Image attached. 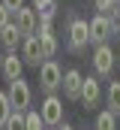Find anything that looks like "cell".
Instances as JSON below:
<instances>
[{"label": "cell", "mask_w": 120, "mask_h": 130, "mask_svg": "<svg viewBox=\"0 0 120 130\" xmlns=\"http://www.w3.org/2000/svg\"><path fill=\"white\" fill-rule=\"evenodd\" d=\"M42 118H39V112H24V130H42Z\"/></svg>", "instance_id": "cell-17"}, {"label": "cell", "mask_w": 120, "mask_h": 130, "mask_svg": "<svg viewBox=\"0 0 120 130\" xmlns=\"http://www.w3.org/2000/svg\"><path fill=\"white\" fill-rule=\"evenodd\" d=\"M9 115H12V106H9V100H6V91H0V127L6 124Z\"/></svg>", "instance_id": "cell-18"}, {"label": "cell", "mask_w": 120, "mask_h": 130, "mask_svg": "<svg viewBox=\"0 0 120 130\" xmlns=\"http://www.w3.org/2000/svg\"><path fill=\"white\" fill-rule=\"evenodd\" d=\"M60 130H72V127H69V124H60Z\"/></svg>", "instance_id": "cell-23"}, {"label": "cell", "mask_w": 120, "mask_h": 130, "mask_svg": "<svg viewBox=\"0 0 120 130\" xmlns=\"http://www.w3.org/2000/svg\"><path fill=\"white\" fill-rule=\"evenodd\" d=\"M0 64H3V55H0Z\"/></svg>", "instance_id": "cell-24"}, {"label": "cell", "mask_w": 120, "mask_h": 130, "mask_svg": "<svg viewBox=\"0 0 120 130\" xmlns=\"http://www.w3.org/2000/svg\"><path fill=\"white\" fill-rule=\"evenodd\" d=\"M60 79H63V70H60L57 61H42L39 64V85L45 94H54L60 88Z\"/></svg>", "instance_id": "cell-1"}, {"label": "cell", "mask_w": 120, "mask_h": 130, "mask_svg": "<svg viewBox=\"0 0 120 130\" xmlns=\"http://www.w3.org/2000/svg\"><path fill=\"white\" fill-rule=\"evenodd\" d=\"M87 42H90L87 21H84V18H75V21L69 24V52H84Z\"/></svg>", "instance_id": "cell-6"}, {"label": "cell", "mask_w": 120, "mask_h": 130, "mask_svg": "<svg viewBox=\"0 0 120 130\" xmlns=\"http://www.w3.org/2000/svg\"><path fill=\"white\" fill-rule=\"evenodd\" d=\"M81 82H84V76H81L78 70H66L63 79H60L63 97H66V100H78V94H81Z\"/></svg>", "instance_id": "cell-8"}, {"label": "cell", "mask_w": 120, "mask_h": 130, "mask_svg": "<svg viewBox=\"0 0 120 130\" xmlns=\"http://www.w3.org/2000/svg\"><path fill=\"white\" fill-rule=\"evenodd\" d=\"M0 73L6 76V82H15V79H21V73H24V61H21L15 52H12V55H6V58H3Z\"/></svg>", "instance_id": "cell-11"}, {"label": "cell", "mask_w": 120, "mask_h": 130, "mask_svg": "<svg viewBox=\"0 0 120 130\" xmlns=\"http://www.w3.org/2000/svg\"><path fill=\"white\" fill-rule=\"evenodd\" d=\"M9 21H12V12H9L6 6H0V30H3V27H6Z\"/></svg>", "instance_id": "cell-21"}, {"label": "cell", "mask_w": 120, "mask_h": 130, "mask_svg": "<svg viewBox=\"0 0 120 130\" xmlns=\"http://www.w3.org/2000/svg\"><path fill=\"white\" fill-rule=\"evenodd\" d=\"M21 36H33L36 33V9H30V6H21L18 12H15V21H12Z\"/></svg>", "instance_id": "cell-7"}, {"label": "cell", "mask_w": 120, "mask_h": 130, "mask_svg": "<svg viewBox=\"0 0 120 130\" xmlns=\"http://www.w3.org/2000/svg\"><path fill=\"white\" fill-rule=\"evenodd\" d=\"M6 100H9L12 112H27V106H30V85L24 82V79H15V82H9Z\"/></svg>", "instance_id": "cell-2"}, {"label": "cell", "mask_w": 120, "mask_h": 130, "mask_svg": "<svg viewBox=\"0 0 120 130\" xmlns=\"http://www.w3.org/2000/svg\"><path fill=\"white\" fill-rule=\"evenodd\" d=\"M3 130H24V112H12V115L6 118Z\"/></svg>", "instance_id": "cell-16"}, {"label": "cell", "mask_w": 120, "mask_h": 130, "mask_svg": "<svg viewBox=\"0 0 120 130\" xmlns=\"http://www.w3.org/2000/svg\"><path fill=\"white\" fill-rule=\"evenodd\" d=\"M114 124H117V121H114V115H111L108 109L96 115V130H114Z\"/></svg>", "instance_id": "cell-15"}, {"label": "cell", "mask_w": 120, "mask_h": 130, "mask_svg": "<svg viewBox=\"0 0 120 130\" xmlns=\"http://www.w3.org/2000/svg\"><path fill=\"white\" fill-rule=\"evenodd\" d=\"M39 118L48 127H60L63 124V100L54 97V94H48V97L42 100V106H39Z\"/></svg>", "instance_id": "cell-3"}, {"label": "cell", "mask_w": 120, "mask_h": 130, "mask_svg": "<svg viewBox=\"0 0 120 130\" xmlns=\"http://www.w3.org/2000/svg\"><path fill=\"white\" fill-rule=\"evenodd\" d=\"M117 9V0H96V15H108Z\"/></svg>", "instance_id": "cell-19"}, {"label": "cell", "mask_w": 120, "mask_h": 130, "mask_svg": "<svg viewBox=\"0 0 120 130\" xmlns=\"http://www.w3.org/2000/svg\"><path fill=\"white\" fill-rule=\"evenodd\" d=\"M0 6H6L9 12H18V9L24 6V0H0Z\"/></svg>", "instance_id": "cell-20"}, {"label": "cell", "mask_w": 120, "mask_h": 130, "mask_svg": "<svg viewBox=\"0 0 120 130\" xmlns=\"http://www.w3.org/2000/svg\"><path fill=\"white\" fill-rule=\"evenodd\" d=\"M105 100H108V112L117 118V115H120V82H111V85H108Z\"/></svg>", "instance_id": "cell-14"}, {"label": "cell", "mask_w": 120, "mask_h": 130, "mask_svg": "<svg viewBox=\"0 0 120 130\" xmlns=\"http://www.w3.org/2000/svg\"><path fill=\"white\" fill-rule=\"evenodd\" d=\"M87 36H90V42L105 45L108 36H111V18H108V15H93L87 21Z\"/></svg>", "instance_id": "cell-4"}, {"label": "cell", "mask_w": 120, "mask_h": 130, "mask_svg": "<svg viewBox=\"0 0 120 130\" xmlns=\"http://www.w3.org/2000/svg\"><path fill=\"white\" fill-rule=\"evenodd\" d=\"M99 97H102V88H99V79L96 76H87L84 82H81V94H78V100L84 103V106H96L99 103Z\"/></svg>", "instance_id": "cell-9"}, {"label": "cell", "mask_w": 120, "mask_h": 130, "mask_svg": "<svg viewBox=\"0 0 120 130\" xmlns=\"http://www.w3.org/2000/svg\"><path fill=\"white\" fill-rule=\"evenodd\" d=\"M93 70H96V76H102V79L111 76V70H114V52H111L108 42H105V45H96V52H93Z\"/></svg>", "instance_id": "cell-5"}, {"label": "cell", "mask_w": 120, "mask_h": 130, "mask_svg": "<svg viewBox=\"0 0 120 130\" xmlns=\"http://www.w3.org/2000/svg\"><path fill=\"white\" fill-rule=\"evenodd\" d=\"M21 61H24V64H33V67H39V64H42V52H39V36H36V33L21 39Z\"/></svg>", "instance_id": "cell-10"}, {"label": "cell", "mask_w": 120, "mask_h": 130, "mask_svg": "<svg viewBox=\"0 0 120 130\" xmlns=\"http://www.w3.org/2000/svg\"><path fill=\"white\" fill-rule=\"evenodd\" d=\"M57 36L51 33V36H39V52H42V61H54V55H57Z\"/></svg>", "instance_id": "cell-13"}, {"label": "cell", "mask_w": 120, "mask_h": 130, "mask_svg": "<svg viewBox=\"0 0 120 130\" xmlns=\"http://www.w3.org/2000/svg\"><path fill=\"white\" fill-rule=\"evenodd\" d=\"M21 39H24V36L18 33V27H15L12 21H9V24H6V27L0 30V45H3V48H9V55H12V52H15V48L21 45Z\"/></svg>", "instance_id": "cell-12"}, {"label": "cell", "mask_w": 120, "mask_h": 130, "mask_svg": "<svg viewBox=\"0 0 120 130\" xmlns=\"http://www.w3.org/2000/svg\"><path fill=\"white\" fill-rule=\"evenodd\" d=\"M54 0H33V9H45V6H51Z\"/></svg>", "instance_id": "cell-22"}]
</instances>
